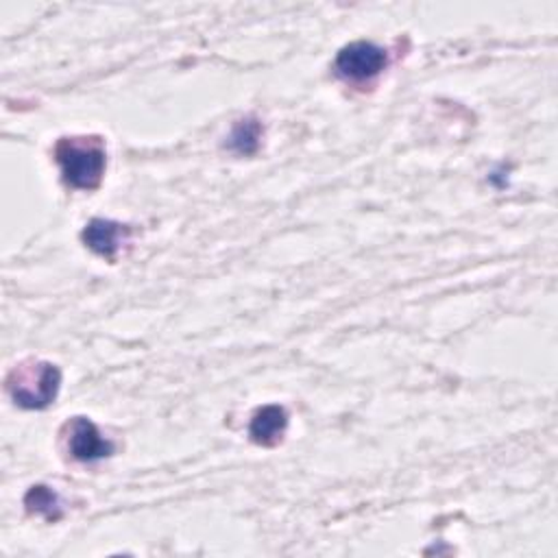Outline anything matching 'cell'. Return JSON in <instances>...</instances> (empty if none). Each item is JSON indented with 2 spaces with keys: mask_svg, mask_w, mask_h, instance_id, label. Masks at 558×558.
<instances>
[{
  "mask_svg": "<svg viewBox=\"0 0 558 558\" xmlns=\"http://www.w3.org/2000/svg\"><path fill=\"white\" fill-rule=\"evenodd\" d=\"M54 161L63 181L74 190H96L107 166L105 142L98 135L61 137L54 144Z\"/></svg>",
  "mask_w": 558,
  "mask_h": 558,
  "instance_id": "6da1fadb",
  "label": "cell"
},
{
  "mask_svg": "<svg viewBox=\"0 0 558 558\" xmlns=\"http://www.w3.org/2000/svg\"><path fill=\"white\" fill-rule=\"evenodd\" d=\"M61 371L44 360H24L7 375V392L24 410L48 408L59 392Z\"/></svg>",
  "mask_w": 558,
  "mask_h": 558,
  "instance_id": "7a4b0ae2",
  "label": "cell"
},
{
  "mask_svg": "<svg viewBox=\"0 0 558 558\" xmlns=\"http://www.w3.org/2000/svg\"><path fill=\"white\" fill-rule=\"evenodd\" d=\"M386 63H388V57L384 48H379L373 41L360 39L340 48V52L336 54L333 68L338 76L360 83L377 76L386 68Z\"/></svg>",
  "mask_w": 558,
  "mask_h": 558,
  "instance_id": "3957f363",
  "label": "cell"
},
{
  "mask_svg": "<svg viewBox=\"0 0 558 558\" xmlns=\"http://www.w3.org/2000/svg\"><path fill=\"white\" fill-rule=\"evenodd\" d=\"M65 445L74 460L96 462L113 453V442L105 438L87 416H74L65 425Z\"/></svg>",
  "mask_w": 558,
  "mask_h": 558,
  "instance_id": "277c9868",
  "label": "cell"
},
{
  "mask_svg": "<svg viewBox=\"0 0 558 558\" xmlns=\"http://www.w3.org/2000/svg\"><path fill=\"white\" fill-rule=\"evenodd\" d=\"M129 227L116 220L107 218H94L85 225L81 238L89 251H94L100 257L113 259L116 253L122 248V244L129 240Z\"/></svg>",
  "mask_w": 558,
  "mask_h": 558,
  "instance_id": "5b68a950",
  "label": "cell"
},
{
  "mask_svg": "<svg viewBox=\"0 0 558 558\" xmlns=\"http://www.w3.org/2000/svg\"><path fill=\"white\" fill-rule=\"evenodd\" d=\"M288 429V412L286 408L270 403L262 405L255 410L251 425H248V436L255 445L262 447H275L283 440V434Z\"/></svg>",
  "mask_w": 558,
  "mask_h": 558,
  "instance_id": "8992f818",
  "label": "cell"
},
{
  "mask_svg": "<svg viewBox=\"0 0 558 558\" xmlns=\"http://www.w3.org/2000/svg\"><path fill=\"white\" fill-rule=\"evenodd\" d=\"M264 126L255 116H246L238 120L227 137V146L235 155H253L259 148Z\"/></svg>",
  "mask_w": 558,
  "mask_h": 558,
  "instance_id": "52a82bcc",
  "label": "cell"
},
{
  "mask_svg": "<svg viewBox=\"0 0 558 558\" xmlns=\"http://www.w3.org/2000/svg\"><path fill=\"white\" fill-rule=\"evenodd\" d=\"M24 506L31 514L44 517L48 521H57L63 514L61 497L57 495V490H52L50 486H44V484L28 488V493L24 495Z\"/></svg>",
  "mask_w": 558,
  "mask_h": 558,
  "instance_id": "ba28073f",
  "label": "cell"
}]
</instances>
